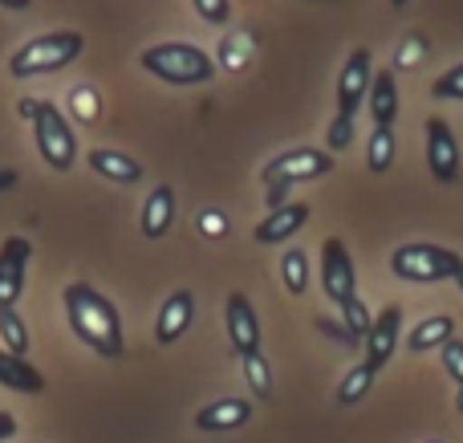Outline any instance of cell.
<instances>
[{
  "label": "cell",
  "instance_id": "2",
  "mask_svg": "<svg viewBox=\"0 0 463 443\" xmlns=\"http://www.w3.org/2000/svg\"><path fill=\"white\" fill-rule=\"evenodd\" d=\"M151 78L167 81V86H208L216 78V61L203 53L200 45H187V41H159V45H146L138 53Z\"/></svg>",
  "mask_w": 463,
  "mask_h": 443
},
{
  "label": "cell",
  "instance_id": "33",
  "mask_svg": "<svg viewBox=\"0 0 463 443\" xmlns=\"http://www.w3.org/2000/svg\"><path fill=\"white\" fill-rule=\"evenodd\" d=\"M70 102H73V114H78L81 122H94V118H98L94 90H86V86H81V90H73V98H70Z\"/></svg>",
  "mask_w": 463,
  "mask_h": 443
},
{
  "label": "cell",
  "instance_id": "9",
  "mask_svg": "<svg viewBox=\"0 0 463 443\" xmlns=\"http://www.w3.org/2000/svg\"><path fill=\"white\" fill-rule=\"evenodd\" d=\"M224 317H228V342H232V354L244 363V358L260 354V317H256L252 301L244 293H228V306H224Z\"/></svg>",
  "mask_w": 463,
  "mask_h": 443
},
{
  "label": "cell",
  "instance_id": "1",
  "mask_svg": "<svg viewBox=\"0 0 463 443\" xmlns=\"http://www.w3.org/2000/svg\"><path fill=\"white\" fill-rule=\"evenodd\" d=\"M61 301H65V314H70V330L78 334L81 346H90L102 358H122V350H127L122 317L106 293H98L90 281H73Z\"/></svg>",
  "mask_w": 463,
  "mask_h": 443
},
{
  "label": "cell",
  "instance_id": "40",
  "mask_svg": "<svg viewBox=\"0 0 463 443\" xmlns=\"http://www.w3.org/2000/svg\"><path fill=\"white\" fill-rule=\"evenodd\" d=\"M456 407H459V415H463V387H456Z\"/></svg>",
  "mask_w": 463,
  "mask_h": 443
},
{
  "label": "cell",
  "instance_id": "37",
  "mask_svg": "<svg viewBox=\"0 0 463 443\" xmlns=\"http://www.w3.org/2000/svg\"><path fill=\"white\" fill-rule=\"evenodd\" d=\"M0 8H8V13H29L33 0H0Z\"/></svg>",
  "mask_w": 463,
  "mask_h": 443
},
{
  "label": "cell",
  "instance_id": "10",
  "mask_svg": "<svg viewBox=\"0 0 463 443\" xmlns=\"http://www.w3.org/2000/svg\"><path fill=\"white\" fill-rule=\"evenodd\" d=\"M423 130H427V171H431L439 184H456L459 179V138L451 135L448 118L431 114Z\"/></svg>",
  "mask_w": 463,
  "mask_h": 443
},
{
  "label": "cell",
  "instance_id": "29",
  "mask_svg": "<svg viewBox=\"0 0 463 443\" xmlns=\"http://www.w3.org/2000/svg\"><path fill=\"white\" fill-rule=\"evenodd\" d=\"M439 354H443V371L451 374V382H456V387H463V338H459V334L439 350Z\"/></svg>",
  "mask_w": 463,
  "mask_h": 443
},
{
  "label": "cell",
  "instance_id": "17",
  "mask_svg": "<svg viewBox=\"0 0 463 443\" xmlns=\"http://www.w3.org/2000/svg\"><path fill=\"white\" fill-rule=\"evenodd\" d=\"M366 106L374 114V127H394V118H399V81H394V70H374Z\"/></svg>",
  "mask_w": 463,
  "mask_h": 443
},
{
  "label": "cell",
  "instance_id": "38",
  "mask_svg": "<svg viewBox=\"0 0 463 443\" xmlns=\"http://www.w3.org/2000/svg\"><path fill=\"white\" fill-rule=\"evenodd\" d=\"M33 110H37V98H21V114L33 122Z\"/></svg>",
  "mask_w": 463,
  "mask_h": 443
},
{
  "label": "cell",
  "instance_id": "42",
  "mask_svg": "<svg viewBox=\"0 0 463 443\" xmlns=\"http://www.w3.org/2000/svg\"><path fill=\"white\" fill-rule=\"evenodd\" d=\"M431 443H443V439H431Z\"/></svg>",
  "mask_w": 463,
  "mask_h": 443
},
{
  "label": "cell",
  "instance_id": "12",
  "mask_svg": "<svg viewBox=\"0 0 463 443\" xmlns=\"http://www.w3.org/2000/svg\"><path fill=\"white\" fill-rule=\"evenodd\" d=\"M399 338H402V306H386L383 314L374 317V330H370L366 346H362V363H366L370 371L378 374L394 358V350H399Z\"/></svg>",
  "mask_w": 463,
  "mask_h": 443
},
{
  "label": "cell",
  "instance_id": "7",
  "mask_svg": "<svg viewBox=\"0 0 463 443\" xmlns=\"http://www.w3.org/2000/svg\"><path fill=\"white\" fill-rule=\"evenodd\" d=\"M321 289L334 306H345L350 297H358L354 257L345 249V240H337V236H326V244H321Z\"/></svg>",
  "mask_w": 463,
  "mask_h": 443
},
{
  "label": "cell",
  "instance_id": "15",
  "mask_svg": "<svg viewBox=\"0 0 463 443\" xmlns=\"http://www.w3.org/2000/svg\"><path fill=\"white\" fill-rule=\"evenodd\" d=\"M252 419V403L248 399H216V403L195 411V431H240Z\"/></svg>",
  "mask_w": 463,
  "mask_h": 443
},
{
  "label": "cell",
  "instance_id": "39",
  "mask_svg": "<svg viewBox=\"0 0 463 443\" xmlns=\"http://www.w3.org/2000/svg\"><path fill=\"white\" fill-rule=\"evenodd\" d=\"M451 281H456V289L463 293V265H459V273H456V277H451Z\"/></svg>",
  "mask_w": 463,
  "mask_h": 443
},
{
  "label": "cell",
  "instance_id": "31",
  "mask_svg": "<svg viewBox=\"0 0 463 443\" xmlns=\"http://www.w3.org/2000/svg\"><path fill=\"white\" fill-rule=\"evenodd\" d=\"M317 330L326 334V338H334L337 346H345V350H358V346H362V342L354 338L350 330H345V322H329V317H317Z\"/></svg>",
  "mask_w": 463,
  "mask_h": 443
},
{
  "label": "cell",
  "instance_id": "34",
  "mask_svg": "<svg viewBox=\"0 0 463 443\" xmlns=\"http://www.w3.org/2000/svg\"><path fill=\"white\" fill-rule=\"evenodd\" d=\"M419 53H427V41H423V37H411L407 45L399 49V57H394L391 70H407V65H415V61H419Z\"/></svg>",
  "mask_w": 463,
  "mask_h": 443
},
{
  "label": "cell",
  "instance_id": "26",
  "mask_svg": "<svg viewBox=\"0 0 463 443\" xmlns=\"http://www.w3.org/2000/svg\"><path fill=\"white\" fill-rule=\"evenodd\" d=\"M342 309V322H345V330L354 334V338L366 346V338H370V330H374V317H370V309H366V301L362 297H350L345 306H337Z\"/></svg>",
  "mask_w": 463,
  "mask_h": 443
},
{
  "label": "cell",
  "instance_id": "11",
  "mask_svg": "<svg viewBox=\"0 0 463 443\" xmlns=\"http://www.w3.org/2000/svg\"><path fill=\"white\" fill-rule=\"evenodd\" d=\"M29 257H33V244L24 240V236H8V240L0 244V309H13L16 301H21Z\"/></svg>",
  "mask_w": 463,
  "mask_h": 443
},
{
  "label": "cell",
  "instance_id": "3",
  "mask_svg": "<svg viewBox=\"0 0 463 443\" xmlns=\"http://www.w3.org/2000/svg\"><path fill=\"white\" fill-rule=\"evenodd\" d=\"M86 49V37L73 29H61V33H45V37H33L8 57V73L13 78H37V73H57L65 65H73Z\"/></svg>",
  "mask_w": 463,
  "mask_h": 443
},
{
  "label": "cell",
  "instance_id": "30",
  "mask_svg": "<svg viewBox=\"0 0 463 443\" xmlns=\"http://www.w3.org/2000/svg\"><path fill=\"white\" fill-rule=\"evenodd\" d=\"M192 5H195V13H200L208 24H228L232 21V5H228V0H192Z\"/></svg>",
  "mask_w": 463,
  "mask_h": 443
},
{
  "label": "cell",
  "instance_id": "4",
  "mask_svg": "<svg viewBox=\"0 0 463 443\" xmlns=\"http://www.w3.org/2000/svg\"><path fill=\"white\" fill-rule=\"evenodd\" d=\"M459 252L443 249V244H402L391 252V273L411 285H439L459 273Z\"/></svg>",
  "mask_w": 463,
  "mask_h": 443
},
{
  "label": "cell",
  "instance_id": "35",
  "mask_svg": "<svg viewBox=\"0 0 463 443\" xmlns=\"http://www.w3.org/2000/svg\"><path fill=\"white\" fill-rule=\"evenodd\" d=\"M13 436H16V419L8 411H0V443H8Z\"/></svg>",
  "mask_w": 463,
  "mask_h": 443
},
{
  "label": "cell",
  "instance_id": "22",
  "mask_svg": "<svg viewBox=\"0 0 463 443\" xmlns=\"http://www.w3.org/2000/svg\"><path fill=\"white\" fill-rule=\"evenodd\" d=\"M374 379H378V374L370 371L366 363H362V366H350V371H345V379L337 382V403H342V407L362 403V399L370 395V387H374Z\"/></svg>",
  "mask_w": 463,
  "mask_h": 443
},
{
  "label": "cell",
  "instance_id": "16",
  "mask_svg": "<svg viewBox=\"0 0 463 443\" xmlns=\"http://www.w3.org/2000/svg\"><path fill=\"white\" fill-rule=\"evenodd\" d=\"M171 224H175V187H171V184H159L151 195H146L138 228H143L146 240H163V236L171 232Z\"/></svg>",
  "mask_w": 463,
  "mask_h": 443
},
{
  "label": "cell",
  "instance_id": "24",
  "mask_svg": "<svg viewBox=\"0 0 463 443\" xmlns=\"http://www.w3.org/2000/svg\"><path fill=\"white\" fill-rule=\"evenodd\" d=\"M0 338H5L0 350L24 358V350H29V330H24V322L16 317V309H0Z\"/></svg>",
  "mask_w": 463,
  "mask_h": 443
},
{
  "label": "cell",
  "instance_id": "36",
  "mask_svg": "<svg viewBox=\"0 0 463 443\" xmlns=\"http://www.w3.org/2000/svg\"><path fill=\"white\" fill-rule=\"evenodd\" d=\"M16 179H21V175H16L13 167H0V192H8V187H16Z\"/></svg>",
  "mask_w": 463,
  "mask_h": 443
},
{
  "label": "cell",
  "instance_id": "28",
  "mask_svg": "<svg viewBox=\"0 0 463 443\" xmlns=\"http://www.w3.org/2000/svg\"><path fill=\"white\" fill-rule=\"evenodd\" d=\"M350 143H354V118L334 114V118H329V130H326V151L337 155V151H345Z\"/></svg>",
  "mask_w": 463,
  "mask_h": 443
},
{
  "label": "cell",
  "instance_id": "25",
  "mask_svg": "<svg viewBox=\"0 0 463 443\" xmlns=\"http://www.w3.org/2000/svg\"><path fill=\"white\" fill-rule=\"evenodd\" d=\"M244 379H248V387H252L256 399L272 403V371H269V358H264V350H260V354H252V358H244Z\"/></svg>",
  "mask_w": 463,
  "mask_h": 443
},
{
  "label": "cell",
  "instance_id": "27",
  "mask_svg": "<svg viewBox=\"0 0 463 443\" xmlns=\"http://www.w3.org/2000/svg\"><path fill=\"white\" fill-rule=\"evenodd\" d=\"M431 94L443 98V102H463V61L451 65L448 73H439V78L431 81Z\"/></svg>",
  "mask_w": 463,
  "mask_h": 443
},
{
  "label": "cell",
  "instance_id": "41",
  "mask_svg": "<svg viewBox=\"0 0 463 443\" xmlns=\"http://www.w3.org/2000/svg\"><path fill=\"white\" fill-rule=\"evenodd\" d=\"M391 5H394V8H402V5H411V0H391Z\"/></svg>",
  "mask_w": 463,
  "mask_h": 443
},
{
  "label": "cell",
  "instance_id": "23",
  "mask_svg": "<svg viewBox=\"0 0 463 443\" xmlns=\"http://www.w3.org/2000/svg\"><path fill=\"white\" fill-rule=\"evenodd\" d=\"M280 277H285V289L293 293V297H301V293L309 289V257H305L301 249H285V257H280Z\"/></svg>",
  "mask_w": 463,
  "mask_h": 443
},
{
  "label": "cell",
  "instance_id": "32",
  "mask_svg": "<svg viewBox=\"0 0 463 443\" xmlns=\"http://www.w3.org/2000/svg\"><path fill=\"white\" fill-rule=\"evenodd\" d=\"M195 228H200L203 236H212V240H220V236L228 232V216H224V212H216V208H212V212H200Z\"/></svg>",
  "mask_w": 463,
  "mask_h": 443
},
{
  "label": "cell",
  "instance_id": "5",
  "mask_svg": "<svg viewBox=\"0 0 463 443\" xmlns=\"http://www.w3.org/2000/svg\"><path fill=\"white\" fill-rule=\"evenodd\" d=\"M33 143H37V155L45 159L49 171H70L73 159H78V138H73L70 118H65L49 98H37V110H33Z\"/></svg>",
  "mask_w": 463,
  "mask_h": 443
},
{
  "label": "cell",
  "instance_id": "21",
  "mask_svg": "<svg viewBox=\"0 0 463 443\" xmlns=\"http://www.w3.org/2000/svg\"><path fill=\"white\" fill-rule=\"evenodd\" d=\"M394 151H399L394 127H374V135H370V143H366V167L374 171V175H386L394 163Z\"/></svg>",
  "mask_w": 463,
  "mask_h": 443
},
{
  "label": "cell",
  "instance_id": "14",
  "mask_svg": "<svg viewBox=\"0 0 463 443\" xmlns=\"http://www.w3.org/2000/svg\"><path fill=\"white\" fill-rule=\"evenodd\" d=\"M195 317V297L192 289H175L167 301L159 306V317H155V338H159V346H171V342H179L187 334V325H192Z\"/></svg>",
  "mask_w": 463,
  "mask_h": 443
},
{
  "label": "cell",
  "instance_id": "18",
  "mask_svg": "<svg viewBox=\"0 0 463 443\" xmlns=\"http://www.w3.org/2000/svg\"><path fill=\"white\" fill-rule=\"evenodd\" d=\"M86 163H90V171H98L102 179L122 184V187H130V184L143 179V163L130 159V155H122V151H102V146H98V151L86 155Z\"/></svg>",
  "mask_w": 463,
  "mask_h": 443
},
{
  "label": "cell",
  "instance_id": "6",
  "mask_svg": "<svg viewBox=\"0 0 463 443\" xmlns=\"http://www.w3.org/2000/svg\"><path fill=\"white\" fill-rule=\"evenodd\" d=\"M329 171H334V155H329L326 146H297V151H285L264 163L260 184L264 187H297V184L326 179Z\"/></svg>",
  "mask_w": 463,
  "mask_h": 443
},
{
  "label": "cell",
  "instance_id": "13",
  "mask_svg": "<svg viewBox=\"0 0 463 443\" xmlns=\"http://www.w3.org/2000/svg\"><path fill=\"white\" fill-rule=\"evenodd\" d=\"M309 224V203H285V208H272L264 212V220L252 228V240L256 244H288L301 228Z\"/></svg>",
  "mask_w": 463,
  "mask_h": 443
},
{
  "label": "cell",
  "instance_id": "19",
  "mask_svg": "<svg viewBox=\"0 0 463 443\" xmlns=\"http://www.w3.org/2000/svg\"><path fill=\"white\" fill-rule=\"evenodd\" d=\"M0 387L16 391V395H41L45 391V374L33 363H24V358L0 350Z\"/></svg>",
  "mask_w": 463,
  "mask_h": 443
},
{
  "label": "cell",
  "instance_id": "8",
  "mask_svg": "<svg viewBox=\"0 0 463 443\" xmlns=\"http://www.w3.org/2000/svg\"><path fill=\"white\" fill-rule=\"evenodd\" d=\"M370 81H374V57H370V49H354L337 73V114L354 118L358 106L370 98Z\"/></svg>",
  "mask_w": 463,
  "mask_h": 443
},
{
  "label": "cell",
  "instance_id": "20",
  "mask_svg": "<svg viewBox=\"0 0 463 443\" xmlns=\"http://www.w3.org/2000/svg\"><path fill=\"white\" fill-rule=\"evenodd\" d=\"M451 338H456V322H451L448 314H435V317H423V322L407 334V350L411 354H431V350L448 346Z\"/></svg>",
  "mask_w": 463,
  "mask_h": 443
}]
</instances>
